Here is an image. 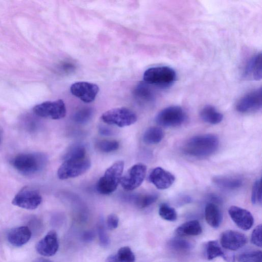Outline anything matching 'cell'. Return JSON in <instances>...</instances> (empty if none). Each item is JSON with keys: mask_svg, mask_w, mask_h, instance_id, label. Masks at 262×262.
<instances>
[{"mask_svg": "<svg viewBox=\"0 0 262 262\" xmlns=\"http://www.w3.org/2000/svg\"><path fill=\"white\" fill-rule=\"evenodd\" d=\"M124 165V162L119 160L105 170L103 176L99 179L97 184V189L99 193L108 194L116 190L120 183Z\"/></svg>", "mask_w": 262, "mask_h": 262, "instance_id": "obj_4", "label": "cell"}, {"mask_svg": "<svg viewBox=\"0 0 262 262\" xmlns=\"http://www.w3.org/2000/svg\"><path fill=\"white\" fill-rule=\"evenodd\" d=\"M220 241L224 249L235 251L247 243V238L245 235L239 232L228 230L222 233Z\"/></svg>", "mask_w": 262, "mask_h": 262, "instance_id": "obj_13", "label": "cell"}, {"mask_svg": "<svg viewBox=\"0 0 262 262\" xmlns=\"http://www.w3.org/2000/svg\"><path fill=\"white\" fill-rule=\"evenodd\" d=\"M106 262H135V256L131 249L125 246L120 248L115 254L110 255Z\"/></svg>", "mask_w": 262, "mask_h": 262, "instance_id": "obj_24", "label": "cell"}, {"mask_svg": "<svg viewBox=\"0 0 262 262\" xmlns=\"http://www.w3.org/2000/svg\"><path fill=\"white\" fill-rule=\"evenodd\" d=\"M35 262H51L50 260L43 258H38Z\"/></svg>", "mask_w": 262, "mask_h": 262, "instance_id": "obj_37", "label": "cell"}, {"mask_svg": "<svg viewBox=\"0 0 262 262\" xmlns=\"http://www.w3.org/2000/svg\"><path fill=\"white\" fill-rule=\"evenodd\" d=\"M251 242L254 245L261 247V225H257L253 230Z\"/></svg>", "mask_w": 262, "mask_h": 262, "instance_id": "obj_34", "label": "cell"}, {"mask_svg": "<svg viewBox=\"0 0 262 262\" xmlns=\"http://www.w3.org/2000/svg\"><path fill=\"white\" fill-rule=\"evenodd\" d=\"M163 137L164 132L161 128L152 126L145 130L143 136V140L147 144L154 145L160 142Z\"/></svg>", "mask_w": 262, "mask_h": 262, "instance_id": "obj_25", "label": "cell"}, {"mask_svg": "<svg viewBox=\"0 0 262 262\" xmlns=\"http://www.w3.org/2000/svg\"><path fill=\"white\" fill-rule=\"evenodd\" d=\"M205 254L207 259L209 260L217 257H222L228 262L234 261V256L225 253L220 244L215 241H210L206 243Z\"/></svg>", "mask_w": 262, "mask_h": 262, "instance_id": "obj_20", "label": "cell"}, {"mask_svg": "<svg viewBox=\"0 0 262 262\" xmlns=\"http://www.w3.org/2000/svg\"><path fill=\"white\" fill-rule=\"evenodd\" d=\"M159 214L163 219L168 221H174L177 218L175 209L166 203H163L160 206Z\"/></svg>", "mask_w": 262, "mask_h": 262, "instance_id": "obj_29", "label": "cell"}, {"mask_svg": "<svg viewBox=\"0 0 262 262\" xmlns=\"http://www.w3.org/2000/svg\"><path fill=\"white\" fill-rule=\"evenodd\" d=\"M146 173V165L142 163L136 164L122 176L120 184L124 190H133L141 185L145 179Z\"/></svg>", "mask_w": 262, "mask_h": 262, "instance_id": "obj_10", "label": "cell"}, {"mask_svg": "<svg viewBox=\"0 0 262 262\" xmlns=\"http://www.w3.org/2000/svg\"><path fill=\"white\" fill-rule=\"evenodd\" d=\"M99 91V88L96 84L86 81L75 82L70 87L71 93L85 103L93 101Z\"/></svg>", "mask_w": 262, "mask_h": 262, "instance_id": "obj_12", "label": "cell"}, {"mask_svg": "<svg viewBox=\"0 0 262 262\" xmlns=\"http://www.w3.org/2000/svg\"><path fill=\"white\" fill-rule=\"evenodd\" d=\"M186 119L183 109L179 106H170L161 111L156 117L157 123L165 127L181 125Z\"/></svg>", "mask_w": 262, "mask_h": 262, "instance_id": "obj_8", "label": "cell"}, {"mask_svg": "<svg viewBox=\"0 0 262 262\" xmlns=\"http://www.w3.org/2000/svg\"><path fill=\"white\" fill-rule=\"evenodd\" d=\"M33 111L38 116L54 120L64 118L67 113L65 104L61 99L37 104L33 107Z\"/></svg>", "mask_w": 262, "mask_h": 262, "instance_id": "obj_7", "label": "cell"}, {"mask_svg": "<svg viewBox=\"0 0 262 262\" xmlns=\"http://www.w3.org/2000/svg\"><path fill=\"white\" fill-rule=\"evenodd\" d=\"M47 162L46 157L41 153L19 154L13 159V166L20 173L32 175L42 170Z\"/></svg>", "mask_w": 262, "mask_h": 262, "instance_id": "obj_3", "label": "cell"}, {"mask_svg": "<svg viewBox=\"0 0 262 262\" xmlns=\"http://www.w3.org/2000/svg\"><path fill=\"white\" fill-rule=\"evenodd\" d=\"M262 201L261 190V180H257L254 182L251 192V202L254 205H261Z\"/></svg>", "mask_w": 262, "mask_h": 262, "instance_id": "obj_32", "label": "cell"}, {"mask_svg": "<svg viewBox=\"0 0 262 262\" xmlns=\"http://www.w3.org/2000/svg\"><path fill=\"white\" fill-rule=\"evenodd\" d=\"M168 245L172 250L180 252H186L191 248V244L189 242L179 237L171 239Z\"/></svg>", "mask_w": 262, "mask_h": 262, "instance_id": "obj_27", "label": "cell"}, {"mask_svg": "<svg viewBox=\"0 0 262 262\" xmlns=\"http://www.w3.org/2000/svg\"><path fill=\"white\" fill-rule=\"evenodd\" d=\"M200 117L204 122L210 124H219L223 119V114L210 105L202 108L200 112Z\"/></svg>", "mask_w": 262, "mask_h": 262, "instance_id": "obj_23", "label": "cell"}, {"mask_svg": "<svg viewBox=\"0 0 262 262\" xmlns=\"http://www.w3.org/2000/svg\"><path fill=\"white\" fill-rule=\"evenodd\" d=\"M228 213L234 223L241 229L248 230L253 226L254 219L250 211L236 206L228 209Z\"/></svg>", "mask_w": 262, "mask_h": 262, "instance_id": "obj_14", "label": "cell"}, {"mask_svg": "<svg viewBox=\"0 0 262 262\" xmlns=\"http://www.w3.org/2000/svg\"><path fill=\"white\" fill-rule=\"evenodd\" d=\"M31 234V232L28 227H18L11 229L9 232L7 238L12 245L20 247L30 240Z\"/></svg>", "mask_w": 262, "mask_h": 262, "instance_id": "obj_17", "label": "cell"}, {"mask_svg": "<svg viewBox=\"0 0 262 262\" xmlns=\"http://www.w3.org/2000/svg\"><path fill=\"white\" fill-rule=\"evenodd\" d=\"M92 115V112L89 109H83L78 113L75 115V120L79 123H83L87 121Z\"/></svg>", "mask_w": 262, "mask_h": 262, "instance_id": "obj_35", "label": "cell"}, {"mask_svg": "<svg viewBox=\"0 0 262 262\" xmlns=\"http://www.w3.org/2000/svg\"><path fill=\"white\" fill-rule=\"evenodd\" d=\"M261 251L250 250L240 254L237 257L238 262H261Z\"/></svg>", "mask_w": 262, "mask_h": 262, "instance_id": "obj_28", "label": "cell"}, {"mask_svg": "<svg viewBox=\"0 0 262 262\" xmlns=\"http://www.w3.org/2000/svg\"><path fill=\"white\" fill-rule=\"evenodd\" d=\"M205 217L207 223L212 228H218L221 223L222 216L216 204L211 202L208 203L205 209Z\"/></svg>", "mask_w": 262, "mask_h": 262, "instance_id": "obj_22", "label": "cell"}, {"mask_svg": "<svg viewBox=\"0 0 262 262\" xmlns=\"http://www.w3.org/2000/svg\"><path fill=\"white\" fill-rule=\"evenodd\" d=\"M64 161L57 170L61 180L75 178L85 173L91 167V162L85 147L80 145L72 147L66 154Z\"/></svg>", "mask_w": 262, "mask_h": 262, "instance_id": "obj_1", "label": "cell"}, {"mask_svg": "<svg viewBox=\"0 0 262 262\" xmlns=\"http://www.w3.org/2000/svg\"><path fill=\"white\" fill-rule=\"evenodd\" d=\"M158 196L156 193L140 194L135 196L134 201L135 205L139 208H144L154 203Z\"/></svg>", "mask_w": 262, "mask_h": 262, "instance_id": "obj_26", "label": "cell"}, {"mask_svg": "<svg viewBox=\"0 0 262 262\" xmlns=\"http://www.w3.org/2000/svg\"><path fill=\"white\" fill-rule=\"evenodd\" d=\"M261 88L251 91L243 96L236 104L237 111L241 113L256 112L261 108Z\"/></svg>", "mask_w": 262, "mask_h": 262, "instance_id": "obj_11", "label": "cell"}, {"mask_svg": "<svg viewBox=\"0 0 262 262\" xmlns=\"http://www.w3.org/2000/svg\"><path fill=\"white\" fill-rule=\"evenodd\" d=\"M218 138L213 134H202L188 139L183 147L185 154L196 158L210 156L217 149Z\"/></svg>", "mask_w": 262, "mask_h": 262, "instance_id": "obj_2", "label": "cell"}, {"mask_svg": "<svg viewBox=\"0 0 262 262\" xmlns=\"http://www.w3.org/2000/svg\"><path fill=\"white\" fill-rule=\"evenodd\" d=\"M98 234L100 244L103 247H107L110 244V238L106 233L104 224L100 222L97 226Z\"/></svg>", "mask_w": 262, "mask_h": 262, "instance_id": "obj_33", "label": "cell"}, {"mask_svg": "<svg viewBox=\"0 0 262 262\" xmlns=\"http://www.w3.org/2000/svg\"><path fill=\"white\" fill-rule=\"evenodd\" d=\"M212 182L217 187L227 190L237 189L243 185V181L240 178L230 176H219L212 179Z\"/></svg>", "mask_w": 262, "mask_h": 262, "instance_id": "obj_19", "label": "cell"}, {"mask_svg": "<svg viewBox=\"0 0 262 262\" xmlns=\"http://www.w3.org/2000/svg\"><path fill=\"white\" fill-rule=\"evenodd\" d=\"M96 147L100 151L108 153L118 149L119 144L114 140H102L97 143Z\"/></svg>", "mask_w": 262, "mask_h": 262, "instance_id": "obj_31", "label": "cell"}, {"mask_svg": "<svg viewBox=\"0 0 262 262\" xmlns=\"http://www.w3.org/2000/svg\"><path fill=\"white\" fill-rule=\"evenodd\" d=\"M135 94L140 99L145 102H151L154 98L151 90L144 83H141L137 87Z\"/></svg>", "mask_w": 262, "mask_h": 262, "instance_id": "obj_30", "label": "cell"}, {"mask_svg": "<svg viewBox=\"0 0 262 262\" xmlns=\"http://www.w3.org/2000/svg\"><path fill=\"white\" fill-rule=\"evenodd\" d=\"M42 202L40 193L34 189L26 186L21 189L13 198L12 204L28 210L37 208Z\"/></svg>", "mask_w": 262, "mask_h": 262, "instance_id": "obj_9", "label": "cell"}, {"mask_svg": "<svg viewBox=\"0 0 262 262\" xmlns=\"http://www.w3.org/2000/svg\"><path fill=\"white\" fill-rule=\"evenodd\" d=\"M148 178L152 184L161 190L168 188L175 181V177L171 173L160 167L153 169Z\"/></svg>", "mask_w": 262, "mask_h": 262, "instance_id": "obj_16", "label": "cell"}, {"mask_svg": "<svg viewBox=\"0 0 262 262\" xmlns=\"http://www.w3.org/2000/svg\"><path fill=\"white\" fill-rule=\"evenodd\" d=\"M202 232V228L199 221L191 220L179 226L175 230V234L179 237L196 236Z\"/></svg>", "mask_w": 262, "mask_h": 262, "instance_id": "obj_21", "label": "cell"}, {"mask_svg": "<svg viewBox=\"0 0 262 262\" xmlns=\"http://www.w3.org/2000/svg\"><path fill=\"white\" fill-rule=\"evenodd\" d=\"M59 247L56 232L49 231L36 245V251L44 256H51L57 251Z\"/></svg>", "mask_w": 262, "mask_h": 262, "instance_id": "obj_15", "label": "cell"}, {"mask_svg": "<svg viewBox=\"0 0 262 262\" xmlns=\"http://www.w3.org/2000/svg\"><path fill=\"white\" fill-rule=\"evenodd\" d=\"M261 53H258L249 61L244 76L245 78L257 81L261 79Z\"/></svg>", "mask_w": 262, "mask_h": 262, "instance_id": "obj_18", "label": "cell"}, {"mask_svg": "<svg viewBox=\"0 0 262 262\" xmlns=\"http://www.w3.org/2000/svg\"><path fill=\"white\" fill-rule=\"evenodd\" d=\"M101 118L105 123L120 127L134 124L137 120L136 114L126 107H117L109 110L102 115Z\"/></svg>", "mask_w": 262, "mask_h": 262, "instance_id": "obj_6", "label": "cell"}, {"mask_svg": "<svg viewBox=\"0 0 262 262\" xmlns=\"http://www.w3.org/2000/svg\"><path fill=\"white\" fill-rule=\"evenodd\" d=\"M173 69L167 66H158L147 69L143 74V80L148 84L162 87L172 84L176 79Z\"/></svg>", "mask_w": 262, "mask_h": 262, "instance_id": "obj_5", "label": "cell"}, {"mask_svg": "<svg viewBox=\"0 0 262 262\" xmlns=\"http://www.w3.org/2000/svg\"><path fill=\"white\" fill-rule=\"evenodd\" d=\"M119 224V218L115 214H110L106 219V226L110 230L116 229Z\"/></svg>", "mask_w": 262, "mask_h": 262, "instance_id": "obj_36", "label": "cell"}]
</instances>
